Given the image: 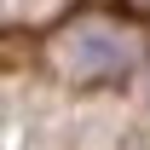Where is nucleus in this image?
Here are the masks:
<instances>
[{"instance_id":"nucleus-1","label":"nucleus","mask_w":150,"mask_h":150,"mask_svg":"<svg viewBox=\"0 0 150 150\" xmlns=\"http://www.w3.org/2000/svg\"><path fill=\"white\" fill-rule=\"evenodd\" d=\"M127 46L115 35H98V29H87V35H75V46H69V64L81 75H115V69H127Z\"/></svg>"}]
</instances>
